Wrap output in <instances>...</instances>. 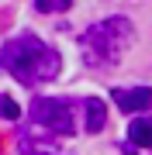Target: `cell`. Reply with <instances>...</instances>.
Returning a JSON list of instances; mask_svg holds the SVG:
<instances>
[{
  "instance_id": "1",
  "label": "cell",
  "mask_w": 152,
  "mask_h": 155,
  "mask_svg": "<svg viewBox=\"0 0 152 155\" xmlns=\"http://www.w3.org/2000/svg\"><path fill=\"white\" fill-rule=\"evenodd\" d=\"M0 66H4L17 83L24 86H38L59 76L62 69V55L52 45H45L38 35H17V38L4 41L0 48Z\"/></svg>"
},
{
  "instance_id": "2",
  "label": "cell",
  "mask_w": 152,
  "mask_h": 155,
  "mask_svg": "<svg viewBox=\"0 0 152 155\" xmlns=\"http://www.w3.org/2000/svg\"><path fill=\"white\" fill-rule=\"evenodd\" d=\"M135 41V28L128 17H107L100 24H90L79 38V52L90 69H111L118 66L128 45Z\"/></svg>"
},
{
  "instance_id": "3",
  "label": "cell",
  "mask_w": 152,
  "mask_h": 155,
  "mask_svg": "<svg viewBox=\"0 0 152 155\" xmlns=\"http://www.w3.org/2000/svg\"><path fill=\"white\" fill-rule=\"evenodd\" d=\"M31 121L42 124L45 131H59V134H73V110L66 100L56 97H35L31 100Z\"/></svg>"
},
{
  "instance_id": "4",
  "label": "cell",
  "mask_w": 152,
  "mask_h": 155,
  "mask_svg": "<svg viewBox=\"0 0 152 155\" xmlns=\"http://www.w3.org/2000/svg\"><path fill=\"white\" fill-rule=\"evenodd\" d=\"M111 97L124 114H142V110L152 107V90L149 86H118V90H111Z\"/></svg>"
},
{
  "instance_id": "5",
  "label": "cell",
  "mask_w": 152,
  "mask_h": 155,
  "mask_svg": "<svg viewBox=\"0 0 152 155\" xmlns=\"http://www.w3.org/2000/svg\"><path fill=\"white\" fill-rule=\"evenodd\" d=\"M104 124H107V107H104V100L100 97H86L83 100V127L90 134L97 131H104Z\"/></svg>"
},
{
  "instance_id": "6",
  "label": "cell",
  "mask_w": 152,
  "mask_h": 155,
  "mask_svg": "<svg viewBox=\"0 0 152 155\" xmlns=\"http://www.w3.org/2000/svg\"><path fill=\"white\" fill-rule=\"evenodd\" d=\"M128 138L138 148H152V117H135L128 124Z\"/></svg>"
},
{
  "instance_id": "7",
  "label": "cell",
  "mask_w": 152,
  "mask_h": 155,
  "mask_svg": "<svg viewBox=\"0 0 152 155\" xmlns=\"http://www.w3.org/2000/svg\"><path fill=\"white\" fill-rule=\"evenodd\" d=\"M73 7V0H35V11L38 14H62Z\"/></svg>"
},
{
  "instance_id": "8",
  "label": "cell",
  "mask_w": 152,
  "mask_h": 155,
  "mask_svg": "<svg viewBox=\"0 0 152 155\" xmlns=\"http://www.w3.org/2000/svg\"><path fill=\"white\" fill-rule=\"evenodd\" d=\"M0 114H4L7 121H17V117H21V107H17L11 97H0Z\"/></svg>"
},
{
  "instance_id": "9",
  "label": "cell",
  "mask_w": 152,
  "mask_h": 155,
  "mask_svg": "<svg viewBox=\"0 0 152 155\" xmlns=\"http://www.w3.org/2000/svg\"><path fill=\"white\" fill-rule=\"evenodd\" d=\"M121 152H124V155H138V152H135V145H131V141H124V145H121Z\"/></svg>"
}]
</instances>
